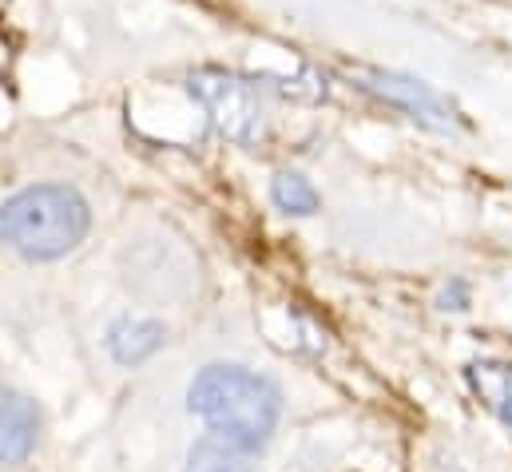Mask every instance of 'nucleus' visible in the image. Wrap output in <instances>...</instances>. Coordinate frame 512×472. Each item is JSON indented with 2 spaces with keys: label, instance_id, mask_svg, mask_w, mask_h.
Segmentation results:
<instances>
[{
  "label": "nucleus",
  "instance_id": "1",
  "mask_svg": "<svg viewBox=\"0 0 512 472\" xmlns=\"http://www.w3.org/2000/svg\"><path fill=\"white\" fill-rule=\"evenodd\" d=\"M187 409L207 425V433L231 437L262 453L282 421L286 397H282V385L255 365L211 361L191 377Z\"/></svg>",
  "mask_w": 512,
  "mask_h": 472
},
{
  "label": "nucleus",
  "instance_id": "2",
  "mask_svg": "<svg viewBox=\"0 0 512 472\" xmlns=\"http://www.w3.org/2000/svg\"><path fill=\"white\" fill-rule=\"evenodd\" d=\"M92 231L88 199L68 183H32L0 203V246L24 262H60Z\"/></svg>",
  "mask_w": 512,
  "mask_h": 472
},
{
  "label": "nucleus",
  "instance_id": "3",
  "mask_svg": "<svg viewBox=\"0 0 512 472\" xmlns=\"http://www.w3.org/2000/svg\"><path fill=\"white\" fill-rule=\"evenodd\" d=\"M187 88L227 139L255 143L262 135L266 108H262V84L258 80H243L231 72H195L187 80Z\"/></svg>",
  "mask_w": 512,
  "mask_h": 472
},
{
  "label": "nucleus",
  "instance_id": "4",
  "mask_svg": "<svg viewBox=\"0 0 512 472\" xmlns=\"http://www.w3.org/2000/svg\"><path fill=\"white\" fill-rule=\"evenodd\" d=\"M44 433V417L32 393L0 377V472H12L32 461Z\"/></svg>",
  "mask_w": 512,
  "mask_h": 472
},
{
  "label": "nucleus",
  "instance_id": "5",
  "mask_svg": "<svg viewBox=\"0 0 512 472\" xmlns=\"http://www.w3.org/2000/svg\"><path fill=\"white\" fill-rule=\"evenodd\" d=\"M366 92L382 96L385 104L401 108L413 123H421V127H429V131H453V123H457V119H453V108H449L429 84H421V80H413V76L370 72V76H366Z\"/></svg>",
  "mask_w": 512,
  "mask_h": 472
},
{
  "label": "nucleus",
  "instance_id": "6",
  "mask_svg": "<svg viewBox=\"0 0 512 472\" xmlns=\"http://www.w3.org/2000/svg\"><path fill=\"white\" fill-rule=\"evenodd\" d=\"M183 472H258V449H247L231 437L207 433L191 453Z\"/></svg>",
  "mask_w": 512,
  "mask_h": 472
},
{
  "label": "nucleus",
  "instance_id": "7",
  "mask_svg": "<svg viewBox=\"0 0 512 472\" xmlns=\"http://www.w3.org/2000/svg\"><path fill=\"white\" fill-rule=\"evenodd\" d=\"M159 338H163L159 322H151V318H120L108 330V354L116 357L120 365H131V361H143V357L155 354Z\"/></svg>",
  "mask_w": 512,
  "mask_h": 472
},
{
  "label": "nucleus",
  "instance_id": "8",
  "mask_svg": "<svg viewBox=\"0 0 512 472\" xmlns=\"http://www.w3.org/2000/svg\"><path fill=\"white\" fill-rule=\"evenodd\" d=\"M270 203H274L278 211H286V215H314L322 199H318V191H314L310 179H302V175H294V171H282V175H274V183H270Z\"/></svg>",
  "mask_w": 512,
  "mask_h": 472
},
{
  "label": "nucleus",
  "instance_id": "9",
  "mask_svg": "<svg viewBox=\"0 0 512 472\" xmlns=\"http://www.w3.org/2000/svg\"><path fill=\"white\" fill-rule=\"evenodd\" d=\"M473 381L481 397L493 405V413L512 425V369L509 365H473Z\"/></svg>",
  "mask_w": 512,
  "mask_h": 472
},
{
  "label": "nucleus",
  "instance_id": "10",
  "mask_svg": "<svg viewBox=\"0 0 512 472\" xmlns=\"http://www.w3.org/2000/svg\"><path fill=\"white\" fill-rule=\"evenodd\" d=\"M441 306H445V310H465V306H469V290H465V282H453V290L441 294Z\"/></svg>",
  "mask_w": 512,
  "mask_h": 472
}]
</instances>
